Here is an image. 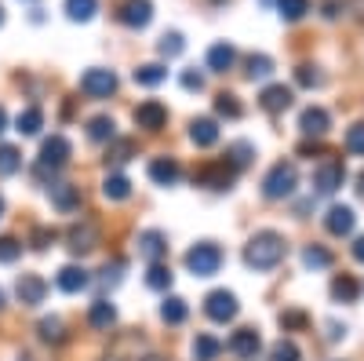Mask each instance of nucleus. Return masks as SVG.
<instances>
[{
  "instance_id": "obj_1",
  "label": "nucleus",
  "mask_w": 364,
  "mask_h": 361,
  "mask_svg": "<svg viewBox=\"0 0 364 361\" xmlns=\"http://www.w3.org/2000/svg\"><path fill=\"white\" fill-rule=\"evenodd\" d=\"M284 256H288V241L277 230H259V234L248 237V245H245V263L252 270H259V274L273 270Z\"/></svg>"
},
{
  "instance_id": "obj_2",
  "label": "nucleus",
  "mask_w": 364,
  "mask_h": 361,
  "mask_svg": "<svg viewBox=\"0 0 364 361\" xmlns=\"http://www.w3.org/2000/svg\"><path fill=\"white\" fill-rule=\"evenodd\" d=\"M295 187H299V168L291 161H277L262 179V197L266 201H288L295 194Z\"/></svg>"
},
{
  "instance_id": "obj_3",
  "label": "nucleus",
  "mask_w": 364,
  "mask_h": 361,
  "mask_svg": "<svg viewBox=\"0 0 364 361\" xmlns=\"http://www.w3.org/2000/svg\"><path fill=\"white\" fill-rule=\"evenodd\" d=\"M70 157H73V146H70V139L66 135H51V139H44V146H41V157H37V179H55V172H63L66 164H70Z\"/></svg>"
},
{
  "instance_id": "obj_4",
  "label": "nucleus",
  "mask_w": 364,
  "mask_h": 361,
  "mask_svg": "<svg viewBox=\"0 0 364 361\" xmlns=\"http://www.w3.org/2000/svg\"><path fill=\"white\" fill-rule=\"evenodd\" d=\"M186 270L193 278H215L223 270V248L215 241H197V245L186 252Z\"/></svg>"
},
{
  "instance_id": "obj_5",
  "label": "nucleus",
  "mask_w": 364,
  "mask_h": 361,
  "mask_svg": "<svg viewBox=\"0 0 364 361\" xmlns=\"http://www.w3.org/2000/svg\"><path fill=\"white\" fill-rule=\"evenodd\" d=\"M240 172L223 157V161H211V164H200L197 172H193V183L197 187H208V190H230L233 187V179H237Z\"/></svg>"
},
{
  "instance_id": "obj_6",
  "label": "nucleus",
  "mask_w": 364,
  "mask_h": 361,
  "mask_svg": "<svg viewBox=\"0 0 364 361\" xmlns=\"http://www.w3.org/2000/svg\"><path fill=\"white\" fill-rule=\"evenodd\" d=\"M237 295L233 292H226V288H215V292H208L204 295V314L215 321V325H226V321H233L237 318Z\"/></svg>"
},
{
  "instance_id": "obj_7",
  "label": "nucleus",
  "mask_w": 364,
  "mask_h": 361,
  "mask_svg": "<svg viewBox=\"0 0 364 361\" xmlns=\"http://www.w3.org/2000/svg\"><path fill=\"white\" fill-rule=\"evenodd\" d=\"M80 92H84L87 99H109V95L117 92V73H113V70H102V66L87 70V73L80 77Z\"/></svg>"
},
{
  "instance_id": "obj_8",
  "label": "nucleus",
  "mask_w": 364,
  "mask_h": 361,
  "mask_svg": "<svg viewBox=\"0 0 364 361\" xmlns=\"http://www.w3.org/2000/svg\"><path fill=\"white\" fill-rule=\"evenodd\" d=\"M343 183H346V164H343V161H324V164H317V172H314V194L328 197V194H336Z\"/></svg>"
},
{
  "instance_id": "obj_9",
  "label": "nucleus",
  "mask_w": 364,
  "mask_h": 361,
  "mask_svg": "<svg viewBox=\"0 0 364 361\" xmlns=\"http://www.w3.org/2000/svg\"><path fill=\"white\" fill-rule=\"evenodd\" d=\"M99 226L91 223V219H80V223H73L70 230H66V245L77 252V256H84V252H91V248H99Z\"/></svg>"
},
{
  "instance_id": "obj_10",
  "label": "nucleus",
  "mask_w": 364,
  "mask_h": 361,
  "mask_svg": "<svg viewBox=\"0 0 364 361\" xmlns=\"http://www.w3.org/2000/svg\"><path fill=\"white\" fill-rule=\"evenodd\" d=\"M353 226H357V212H353L350 204H331L328 212H324V230L331 237H350Z\"/></svg>"
},
{
  "instance_id": "obj_11",
  "label": "nucleus",
  "mask_w": 364,
  "mask_h": 361,
  "mask_svg": "<svg viewBox=\"0 0 364 361\" xmlns=\"http://www.w3.org/2000/svg\"><path fill=\"white\" fill-rule=\"evenodd\" d=\"M135 125H139L142 132H161V128L168 125V106L157 103V99L139 103V106H135Z\"/></svg>"
},
{
  "instance_id": "obj_12",
  "label": "nucleus",
  "mask_w": 364,
  "mask_h": 361,
  "mask_svg": "<svg viewBox=\"0 0 364 361\" xmlns=\"http://www.w3.org/2000/svg\"><path fill=\"white\" fill-rule=\"evenodd\" d=\"M328 128H331V117H328L324 106H306V110L299 113V132L306 135V139H324Z\"/></svg>"
},
{
  "instance_id": "obj_13",
  "label": "nucleus",
  "mask_w": 364,
  "mask_h": 361,
  "mask_svg": "<svg viewBox=\"0 0 364 361\" xmlns=\"http://www.w3.org/2000/svg\"><path fill=\"white\" fill-rule=\"evenodd\" d=\"M15 295H18L22 307H41L48 299V281L41 274H22L18 285H15Z\"/></svg>"
},
{
  "instance_id": "obj_14",
  "label": "nucleus",
  "mask_w": 364,
  "mask_h": 361,
  "mask_svg": "<svg viewBox=\"0 0 364 361\" xmlns=\"http://www.w3.org/2000/svg\"><path fill=\"white\" fill-rule=\"evenodd\" d=\"M226 350H230L233 357H240V361H252V357L262 350V340H259L255 328H237V333L230 336V343H226Z\"/></svg>"
},
{
  "instance_id": "obj_15",
  "label": "nucleus",
  "mask_w": 364,
  "mask_h": 361,
  "mask_svg": "<svg viewBox=\"0 0 364 361\" xmlns=\"http://www.w3.org/2000/svg\"><path fill=\"white\" fill-rule=\"evenodd\" d=\"M117 19L124 22L128 29H146L149 19H154V4H149V0H124L120 11H117Z\"/></svg>"
},
{
  "instance_id": "obj_16",
  "label": "nucleus",
  "mask_w": 364,
  "mask_h": 361,
  "mask_svg": "<svg viewBox=\"0 0 364 361\" xmlns=\"http://www.w3.org/2000/svg\"><path fill=\"white\" fill-rule=\"evenodd\" d=\"M55 285H58V292H66V295H77V292H84V288L91 285V274H87L84 266L70 263V266H63V270H58Z\"/></svg>"
},
{
  "instance_id": "obj_17",
  "label": "nucleus",
  "mask_w": 364,
  "mask_h": 361,
  "mask_svg": "<svg viewBox=\"0 0 364 361\" xmlns=\"http://www.w3.org/2000/svg\"><path fill=\"white\" fill-rule=\"evenodd\" d=\"M135 245H139V256L149 259V263H161V259L168 256V237H164L161 230H142Z\"/></svg>"
},
{
  "instance_id": "obj_18",
  "label": "nucleus",
  "mask_w": 364,
  "mask_h": 361,
  "mask_svg": "<svg viewBox=\"0 0 364 361\" xmlns=\"http://www.w3.org/2000/svg\"><path fill=\"white\" fill-rule=\"evenodd\" d=\"M291 99H295V92H291L288 84H269V88H262L259 106H262L266 113H284V110L291 106Z\"/></svg>"
},
{
  "instance_id": "obj_19",
  "label": "nucleus",
  "mask_w": 364,
  "mask_h": 361,
  "mask_svg": "<svg viewBox=\"0 0 364 361\" xmlns=\"http://www.w3.org/2000/svg\"><path fill=\"white\" fill-rule=\"evenodd\" d=\"M48 197H51V204L63 216H70V212H77V208H80V187H73V183H51Z\"/></svg>"
},
{
  "instance_id": "obj_20",
  "label": "nucleus",
  "mask_w": 364,
  "mask_h": 361,
  "mask_svg": "<svg viewBox=\"0 0 364 361\" xmlns=\"http://www.w3.org/2000/svg\"><path fill=\"white\" fill-rule=\"evenodd\" d=\"M149 179H154L157 187H175L182 179V164L175 157H154L149 161Z\"/></svg>"
},
{
  "instance_id": "obj_21",
  "label": "nucleus",
  "mask_w": 364,
  "mask_h": 361,
  "mask_svg": "<svg viewBox=\"0 0 364 361\" xmlns=\"http://www.w3.org/2000/svg\"><path fill=\"white\" fill-rule=\"evenodd\" d=\"M190 142L200 146V150L215 146V142H219V125H215L211 117H197V120H190Z\"/></svg>"
},
{
  "instance_id": "obj_22",
  "label": "nucleus",
  "mask_w": 364,
  "mask_h": 361,
  "mask_svg": "<svg viewBox=\"0 0 364 361\" xmlns=\"http://www.w3.org/2000/svg\"><path fill=\"white\" fill-rule=\"evenodd\" d=\"M233 63H237L233 44L219 41V44H211V48H208V70H211V73H226V70H233Z\"/></svg>"
},
{
  "instance_id": "obj_23",
  "label": "nucleus",
  "mask_w": 364,
  "mask_h": 361,
  "mask_svg": "<svg viewBox=\"0 0 364 361\" xmlns=\"http://www.w3.org/2000/svg\"><path fill=\"white\" fill-rule=\"evenodd\" d=\"M102 197H106V201H128V197H132V179L120 175V172H109V175L102 179Z\"/></svg>"
},
{
  "instance_id": "obj_24",
  "label": "nucleus",
  "mask_w": 364,
  "mask_h": 361,
  "mask_svg": "<svg viewBox=\"0 0 364 361\" xmlns=\"http://www.w3.org/2000/svg\"><path fill=\"white\" fill-rule=\"evenodd\" d=\"M113 321H117V307L109 303V299H95L91 310H87V325L91 328H109Z\"/></svg>"
},
{
  "instance_id": "obj_25",
  "label": "nucleus",
  "mask_w": 364,
  "mask_h": 361,
  "mask_svg": "<svg viewBox=\"0 0 364 361\" xmlns=\"http://www.w3.org/2000/svg\"><path fill=\"white\" fill-rule=\"evenodd\" d=\"M331 295L339 299V303H357V295H360V281L353 274H339L336 281H331Z\"/></svg>"
},
{
  "instance_id": "obj_26",
  "label": "nucleus",
  "mask_w": 364,
  "mask_h": 361,
  "mask_svg": "<svg viewBox=\"0 0 364 361\" xmlns=\"http://www.w3.org/2000/svg\"><path fill=\"white\" fill-rule=\"evenodd\" d=\"M223 354V340H215L211 333H200L193 340V361H215Z\"/></svg>"
},
{
  "instance_id": "obj_27",
  "label": "nucleus",
  "mask_w": 364,
  "mask_h": 361,
  "mask_svg": "<svg viewBox=\"0 0 364 361\" xmlns=\"http://www.w3.org/2000/svg\"><path fill=\"white\" fill-rule=\"evenodd\" d=\"M15 128H18L22 135H37V132L44 128V110H41V106H26V110L15 117Z\"/></svg>"
},
{
  "instance_id": "obj_28",
  "label": "nucleus",
  "mask_w": 364,
  "mask_h": 361,
  "mask_svg": "<svg viewBox=\"0 0 364 361\" xmlns=\"http://www.w3.org/2000/svg\"><path fill=\"white\" fill-rule=\"evenodd\" d=\"M87 139H91V142H113V139H117L113 117H91V120H87Z\"/></svg>"
},
{
  "instance_id": "obj_29",
  "label": "nucleus",
  "mask_w": 364,
  "mask_h": 361,
  "mask_svg": "<svg viewBox=\"0 0 364 361\" xmlns=\"http://www.w3.org/2000/svg\"><path fill=\"white\" fill-rule=\"evenodd\" d=\"M331 263H336V256H331L324 245H306L302 248V266L306 270H328Z\"/></svg>"
},
{
  "instance_id": "obj_30",
  "label": "nucleus",
  "mask_w": 364,
  "mask_h": 361,
  "mask_svg": "<svg viewBox=\"0 0 364 361\" xmlns=\"http://www.w3.org/2000/svg\"><path fill=\"white\" fill-rule=\"evenodd\" d=\"M171 281H175L171 266H164V263H149V270H146V285H149V288H154V292H168Z\"/></svg>"
},
{
  "instance_id": "obj_31",
  "label": "nucleus",
  "mask_w": 364,
  "mask_h": 361,
  "mask_svg": "<svg viewBox=\"0 0 364 361\" xmlns=\"http://www.w3.org/2000/svg\"><path fill=\"white\" fill-rule=\"evenodd\" d=\"M161 318L168 321V325H182L190 318V307H186V299H178V295H168L164 303H161Z\"/></svg>"
},
{
  "instance_id": "obj_32",
  "label": "nucleus",
  "mask_w": 364,
  "mask_h": 361,
  "mask_svg": "<svg viewBox=\"0 0 364 361\" xmlns=\"http://www.w3.org/2000/svg\"><path fill=\"white\" fill-rule=\"evenodd\" d=\"M132 77H135V84H142V88H157V84L168 80V70H164L161 63H149V66H139Z\"/></svg>"
},
{
  "instance_id": "obj_33",
  "label": "nucleus",
  "mask_w": 364,
  "mask_h": 361,
  "mask_svg": "<svg viewBox=\"0 0 364 361\" xmlns=\"http://www.w3.org/2000/svg\"><path fill=\"white\" fill-rule=\"evenodd\" d=\"M252 157H255V146H252V142H233V146L226 150V161H230L237 172H245V168L252 164Z\"/></svg>"
},
{
  "instance_id": "obj_34",
  "label": "nucleus",
  "mask_w": 364,
  "mask_h": 361,
  "mask_svg": "<svg viewBox=\"0 0 364 361\" xmlns=\"http://www.w3.org/2000/svg\"><path fill=\"white\" fill-rule=\"evenodd\" d=\"M37 333H41L44 343H63L66 340V325H63V318H41Z\"/></svg>"
},
{
  "instance_id": "obj_35",
  "label": "nucleus",
  "mask_w": 364,
  "mask_h": 361,
  "mask_svg": "<svg viewBox=\"0 0 364 361\" xmlns=\"http://www.w3.org/2000/svg\"><path fill=\"white\" fill-rule=\"evenodd\" d=\"M99 11V0H66V15L73 22H87V19H95Z\"/></svg>"
},
{
  "instance_id": "obj_36",
  "label": "nucleus",
  "mask_w": 364,
  "mask_h": 361,
  "mask_svg": "<svg viewBox=\"0 0 364 361\" xmlns=\"http://www.w3.org/2000/svg\"><path fill=\"white\" fill-rule=\"evenodd\" d=\"M306 325H310V314L306 310H299V307L281 310V328H284V333H302Z\"/></svg>"
},
{
  "instance_id": "obj_37",
  "label": "nucleus",
  "mask_w": 364,
  "mask_h": 361,
  "mask_svg": "<svg viewBox=\"0 0 364 361\" xmlns=\"http://www.w3.org/2000/svg\"><path fill=\"white\" fill-rule=\"evenodd\" d=\"M22 168V154H18V146H0V175H15Z\"/></svg>"
},
{
  "instance_id": "obj_38",
  "label": "nucleus",
  "mask_w": 364,
  "mask_h": 361,
  "mask_svg": "<svg viewBox=\"0 0 364 361\" xmlns=\"http://www.w3.org/2000/svg\"><path fill=\"white\" fill-rule=\"evenodd\" d=\"M277 11H281L284 22H299L310 11V0H277Z\"/></svg>"
},
{
  "instance_id": "obj_39",
  "label": "nucleus",
  "mask_w": 364,
  "mask_h": 361,
  "mask_svg": "<svg viewBox=\"0 0 364 361\" xmlns=\"http://www.w3.org/2000/svg\"><path fill=\"white\" fill-rule=\"evenodd\" d=\"M248 77H252V80L273 77V58H269V55H248Z\"/></svg>"
},
{
  "instance_id": "obj_40",
  "label": "nucleus",
  "mask_w": 364,
  "mask_h": 361,
  "mask_svg": "<svg viewBox=\"0 0 364 361\" xmlns=\"http://www.w3.org/2000/svg\"><path fill=\"white\" fill-rule=\"evenodd\" d=\"M215 113L219 117H226V120H237L240 113H245V106L237 103V95H230V92H223L219 99H215Z\"/></svg>"
},
{
  "instance_id": "obj_41",
  "label": "nucleus",
  "mask_w": 364,
  "mask_h": 361,
  "mask_svg": "<svg viewBox=\"0 0 364 361\" xmlns=\"http://www.w3.org/2000/svg\"><path fill=\"white\" fill-rule=\"evenodd\" d=\"M18 256H22V241L4 234V237H0V263H15Z\"/></svg>"
},
{
  "instance_id": "obj_42",
  "label": "nucleus",
  "mask_w": 364,
  "mask_h": 361,
  "mask_svg": "<svg viewBox=\"0 0 364 361\" xmlns=\"http://www.w3.org/2000/svg\"><path fill=\"white\" fill-rule=\"evenodd\" d=\"M273 361H302V350L291 340H277L273 343Z\"/></svg>"
},
{
  "instance_id": "obj_43",
  "label": "nucleus",
  "mask_w": 364,
  "mask_h": 361,
  "mask_svg": "<svg viewBox=\"0 0 364 361\" xmlns=\"http://www.w3.org/2000/svg\"><path fill=\"white\" fill-rule=\"evenodd\" d=\"M182 48H186V44H182V33H164V37H161V44H157V51H161L164 58L182 55Z\"/></svg>"
},
{
  "instance_id": "obj_44",
  "label": "nucleus",
  "mask_w": 364,
  "mask_h": 361,
  "mask_svg": "<svg viewBox=\"0 0 364 361\" xmlns=\"http://www.w3.org/2000/svg\"><path fill=\"white\" fill-rule=\"evenodd\" d=\"M346 150H350V154H357V157H364V120L346 132Z\"/></svg>"
},
{
  "instance_id": "obj_45",
  "label": "nucleus",
  "mask_w": 364,
  "mask_h": 361,
  "mask_svg": "<svg viewBox=\"0 0 364 361\" xmlns=\"http://www.w3.org/2000/svg\"><path fill=\"white\" fill-rule=\"evenodd\" d=\"M295 80H299L302 88H321V84H324V77H321L314 66H299V70H295Z\"/></svg>"
},
{
  "instance_id": "obj_46",
  "label": "nucleus",
  "mask_w": 364,
  "mask_h": 361,
  "mask_svg": "<svg viewBox=\"0 0 364 361\" xmlns=\"http://www.w3.org/2000/svg\"><path fill=\"white\" fill-rule=\"evenodd\" d=\"M51 241H55V230H51V226H37V230H33V237H29V245H33L37 252H44V248L51 245Z\"/></svg>"
},
{
  "instance_id": "obj_47",
  "label": "nucleus",
  "mask_w": 364,
  "mask_h": 361,
  "mask_svg": "<svg viewBox=\"0 0 364 361\" xmlns=\"http://www.w3.org/2000/svg\"><path fill=\"white\" fill-rule=\"evenodd\" d=\"M120 270H124V263H120V259H113V266L106 263V270H102L99 281H102L106 288H117V285H120Z\"/></svg>"
},
{
  "instance_id": "obj_48",
  "label": "nucleus",
  "mask_w": 364,
  "mask_h": 361,
  "mask_svg": "<svg viewBox=\"0 0 364 361\" xmlns=\"http://www.w3.org/2000/svg\"><path fill=\"white\" fill-rule=\"evenodd\" d=\"M182 88H186V92H200L204 88V73L193 66V70H182Z\"/></svg>"
},
{
  "instance_id": "obj_49",
  "label": "nucleus",
  "mask_w": 364,
  "mask_h": 361,
  "mask_svg": "<svg viewBox=\"0 0 364 361\" xmlns=\"http://www.w3.org/2000/svg\"><path fill=\"white\" fill-rule=\"evenodd\" d=\"M128 154H132V139H113L109 157H113V161H128Z\"/></svg>"
},
{
  "instance_id": "obj_50",
  "label": "nucleus",
  "mask_w": 364,
  "mask_h": 361,
  "mask_svg": "<svg viewBox=\"0 0 364 361\" xmlns=\"http://www.w3.org/2000/svg\"><path fill=\"white\" fill-rule=\"evenodd\" d=\"M339 15V0H324V19H336Z\"/></svg>"
},
{
  "instance_id": "obj_51",
  "label": "nucleus",
  "mask_w": 364,
  "mask_h": 361,
  "mask_svg": "<svg viewBox=\"0 0 364 361\" xmlns=\"http://www.w3.org/2000/svg\"><path fill=\"white\" fill-rule=\"evenodd\" d=\"M353 259H357V263H364V237H357V241H353Z\"/></svg>"
},
{
  "instance_id": "obj_52",
  "label": "nucleus",
  "mask_w": 364,
  "mask_h": 361,
  "mask_svg": "<svg viewBox=\"0 0 364 361\" xmlns=\"http://www.w3.org/2000/svg\"><path fill=\"white\" fill-rule=\"evenodd\" d=\"M339 336H346V328H339L336 321H331V325H328V340H339Z\"/></svg>"
},
{
  "instance_id": "obj_53",
  "label": "nucleus",
  "mask_w": 364,
  "mask_h": 361,
  "mask_svg": "<svg viewBox=\"0 0 364 361\" xmlns=\"http://www.w3.org/2000/svg\"><path fill=\"white\" fill-rule=\"evenodd\" d=\"M4 128H8V113H4V106H0V135H4Z\"/></svg>"
},
{
  "instance_id": "obj_54",
  "label": "nucleus",
  "mask_w": 364,
  "mask_h": 361,
  "mask_svg": "<svg viewBox=\"0 0 364 361\" xmlns=\"http://www.w3.org/2000/svg\"><path fill=\"white\" fill-rule=\"evenodd\" d=\"M357 194H360V197H364V172H360V175H357Z\"/></svg>"
},
{
  "instance_id": "obj_55",
  "label": "nucleus",
  "mask_w": 364,
  "mask_h": 361,
  "mask_svg": "<svg viewBox=\"0 0 364 361\" xmlns=\"http://www.w3.org/2000/svg\"><path fill=\"white\" fill-rule=\"evenodd\" d=\"M142 361H164V357H161V354H146Z\"/></svg>"
},
{
  "instance_id": "obj_56",
  "label": "nucleus",
  "mask_w": 364,
  "mask_h": 361,
  "mask_svg": "<svg viewBox=\"0 0 364 361\" xmlns=\"http://www.w3.org/2000/svg\"><path fill=\"white\" fill-rule=\"evenodd\" d=\"M0 219H4V197H0Z\"/></svg>"
},
{
  "instance_id": "obj_57",
  "label": "nucleus",
  "mask_w": 364,
  "mask_h": 361,
  "mask_svg": "<svg viewBox=\"0 0 364 361\" xmlns=\"http://www.w3.org/2000/svg\"><path fill=\"white\" fill-rule=\"evenodd\" d=\"M0 307H4V292H0Z\"/></svg>"
},
{
  "instance_id": "obj_58",
  "label": "nucleus",
  "mask_w": 364,
  "mask_h": 361,
  "mask_svg": "<svg viewBox=\"0 0 364 361\" xmlns=\"http://www.w3.org/2000/svg\"><path fill=\"white\" fill-rule=\"evenodd\" d=\"M0 22H4V8H0Z\"/></svg>"
},
{
  "instance_id": "obj_59",
  "label": "nucleus",
  "mask_w": 364,
  "mask_h": 361,
  "mask_svg": "<svg viewBox=\"0 0 364 361\" xmlns=\"http://www.w3.org/2000/svg\"><path fill=\"white\" fill-rule=\"evenodd\" d=\"M262 4H273V0H262Z\"/></svg>"
},
{
  "instance_id": "obj_60",
  "label": "nucleus",
  "mask_w": 364,
  "mask_h": 361,
  "mask_svg": "<svg viewBox=\"0 0 364 361\" xmlns=\"http://www.w3.org/2000/svg\"><path fill=\"white\" fill-rule=\"evenodd\" d=\"M215 4H219V0H215Z\"/></svg>"
}]
</instances>
